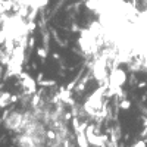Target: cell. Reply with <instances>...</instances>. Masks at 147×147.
Listing matches in <instances>:
<instances>
[{"label": "cell", "mask_w": 147, "mask_h": 147, "mask_svg": "<svg viewBox=\"0 0 147 147\" xmlns=\"http://www.w3.org/2000/svg\"><path fill=\"white\" fill-rule=\"evenodd\" d=\"M7 99H9L7 93H0V106H5L7 103Z\"/></svg>", "instance_id": "obj_1"}]
</instances>
